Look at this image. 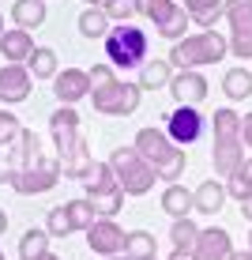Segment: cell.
<instances>
[{
    "label": "cell",
    "instance_id": "1",
    "mask_svg": "<svg viewBox=\"0 0 252 260\" xmlns=\"http://www.w3.org/2000/svg\"><path fill=\"white\" fill-rule=\"evenodd\" d=\"M132 147H136L139 155L158 170V181H169V185L181 181L188 155H185V147H177V143L166 136V128H139Z\"/></svg>",
    "mask_w": 252,
    "mask_h": 260
},
{
    "label": "cell",
    "instance_id": "2",
    "mask_svg": "<svg viewBox=\"0 0 252 260\" xmlns=\"http://www.w3.org/2000/svg\"><path fill=\"white\" fill-rule=\"evenodd\" d=\"M226 53H230V38L222 30H200V34H188V38L173 42L166 60L177 72H200L203 64H219Z\"/></svg>",
    "mask_w": 252,
    "mask_h": 260
},
{
    "label": "cell",
    "instance_id": "3",
    "mask_svg": "<svg viewBox=\"0 0 252 260\" xmlns=\"http://www.w3.org/2000/svg\"><path fill=\"white\" fill-rule=\"evenodd\" d=\"M105 162L113 166V174H117V181H121L124 196H143V192L155 189V181H158V170L151 166L136 147H117Z\"/></svg>",
    "mask_w": 252,
    "mask_h": 260
},
{
    "label": "cell",
    "instance_id": "4",
    "mask_svg": "<svg viewBox=\"0 0 252 260\" xmlns=\"http://www.w3.org/2000/svg\"><path fill=\"white\" fill-rule=\"evenodd\" d=\"M105 60L113 68H143L147 64V30L136 23H117L105 38Z\"/></svg>",
    "mask_w": 252,
    "mask_h": 260
},
{
    "label": "cell",
    "instance_id": "5",
    "mask_svg": "<svg viewBox=\"0 0 252 260\" xmlns=\"http://www.w3.org/2000/svg\"><path fill=\"white\" fill-rule=\"evenodd\" d=\"M139 98H143V87L139 83H124V79H113V83L102 87V91H91L94 110L105 113V117H128V113H136Z\"/></svg>",
    "mask_w": 252,
    "mask_h": 260
},
{
    "label": "cell",
    "instance_id": "6",
    "mask_svg": "<svg viewBox=\"0 0 252 260\" xmlns=\"http://www.w3.org/2000/svg\"><path fill=\"white\" fill-rule=\"evenodd\" d=\"M60 174H64L60 155H42L34 166H26L23 174H15L12 189L19 192V196H42V192H49L53 185L60 181Z\"/></svg>",
    "mask_w": 252,
    "mask_h": 260
},
{
    "label": "cell",
    "instance_id": "7",
    "mask_svg": "<svg viewBox=\"0 0 252 260\" xmlns=\"http://www.w3.org/2000/svg\"><path fill=\"white\" fill-rule=\"evenodd\" d=\"M230 53L237 60H252V0H226Z\"/></svg>",
    "mask_w": 252,
    "mask_h": 260
},
{
    "label": "cell",
    "instance_id": "8",
    "mask_svg": "<svg viewBox=\"0 0 252 260\" xmlns=\"http://www.w3.org/2000/svg\"><path fill=\"white\" fill-rule=\"evenodd\" d=\"M162 121H166V136L177 143V147H188V143H196L207 132V117L196 106H177V110L162 113Z\"/></svg>",
    "mask_w": 252,
    "mask_h": 260
},
{
    "label": "cell",
    "instance_id": "9",
    "mask_svg": "<svg viewBox=\"0 0 252 260\" xmlns=\"http://www.w3.org/2000/svg\"><path fill=\"white\" fill-rule=\"evenodd\" d=\"M49 136H53V147H57L60 158H68L71 151L79 147V113L76 106H57V110L49 113Z\"/></svg>",
    "mask_w": 252,
    "mask_h": 260
},
{
    "label": "cell",
    "instance_id": "10",
    "mask_svg": "<svg viewBox=\"0 0 252 260\" xmlns=\"http://www.w3.org/2000/svg\"><path fill=\"white\" fill-rule=\"evenodd\" d=\"M124 241H128V234H124L113 219H98L94 226L87 230V245H91V253H98V256H121Z\"/></svg>",
    "mask_w": 252,
    "mask_h": 260
},
{
    "label": "cell",
    "instance_id": "11",
    "mask_svg": "<svg viewBox=\"0 0 252 260\" xmlns=\"http://www.w3.org/2000/svg\"><path fill=\"white\" fill-rule=\"evenodd\" d=\"M53 94L60 106H76L79 98H91V72L87 68H64L53 79Z\"/></svg>",
    "mask_w": 252,
    "mask_h": 260
},
{
    "label": "cell",
    "instance_id": "12",
    "mask_svg": "<svg viewBox=\"0 0 252 260\" xmlns=\"http://www.w3.org/2000/svg\"><path fill=\"white\" fill-rule=\"evenodd\" d=\"M211 166H214V177L219 181H230L241 166H245V140H214L211 147Z\"/></svg>",
    "mask_w": 252,
    "mask_h": 260
},
{
    "label": "cell",
    "instance_id": "13",
    "mask_svg": "<svg viewBox=\"0 0 252 260\" xmlns=\"http://www.w3.org/2000/svg\"><path fill=\"white\" fill-rule=\"evenodd\" d=\"M30 87H34V76L26 72V64H0V102L4 106L26 102Z\"/></svg>",
    "mask_w": 252,
    "mask_h": 260
},
{
    "label": "cell",
    "instance_id": "14",
    "mask_svg": "<svg viewBox=\"0 0 252 260\" xmlns=\"http://www.w3.org/2000/svg\"><path fill=\"white\" fill-rule=\"evenodd\" d=\"M233 238H230V230H222V226H207L200 230V241H196V249H192V256L196 260H233Z\"/></svg>",
    "mask_w": 252,
    "mask_h": 260
},
{
    "label": "cell",
    "instance_id": "15",
    "mask_svg": "<svg viewBox=\"0 0 252 260\" xmlns=\"http://www.w3.org/2000/svg\"><path fill=\"white\" fill-rule=\"evenodd\" d=\"M207 76L203 72H177L173 79H169V94H173L177 106H200L207 98Z\"/></svg>",
    "mask_w": 252,
    "mask_h": 260
},
{
    "label": "cell",
    "instance_id": "16",
    "mask_svg": "<svg viewBox=\"0 0 252 260\" xmlns=\"http://www.w3.org/2000/svg\"><path fill=\"white\" fill-rule=\"evenodd\" d=\"M38 49L34 46V34L30 30H4V38H0V57L8 60V64H26L30 60V53Z\"/></svg>",
    "mask_w": 252,
    "mask_h": 260
},
{
    "label": "cell",
    "instance_id": "17",
    "mask_svg": "<svg viewBox=\"0 0 252 260\" xmlns=\"http://www.w3.org/2000/svg\"><path fill=\"white\" fill-rule=\"evenodd\" d=\"M158 204H162V211H166L169 219H192V211H196V192H188L185 185H166Z\"/></svg>",
    "mask_w": 252,
    "mask_h": 260
},
{
    "label": "cell",
    "instance_id": "18",
    "mask_svg": "<svg viewBox=\"0 0 252 260\" xmlns=\"http://www.w3.org/2000/svg\"><path fill=\"white\" fill-rule=\"evenodd\" d=\"M226 200H230L226 181H219V177H207V181H200V189H196V211L200 215H219Z\"/></svg>",
    "mask_w": 252,
    "mask_h": 260
},
{
    "label": "cell",
    "instance_id": "19",
    "mask_svg": "<svg viewBox=\"0 0 252 260\" xmlns=\"http://www.w3.org/2000/svg\"><path fill=\"white\" fill-rule=\"evenodd\" d=\"M185 8L200 30H214V23L226 19V0H185Z\"/></svg>",
    "mask_w": 252,
    "mask_h": 260
},
{
    "label": "cell",
    "instance_id": "20",
    "mask_svg": "<svg viewBox=\"0 0 252 260\" xmlns=\"http://www.w3.org/2000/svg\"><path fill=\"white\" fill-rule=\"evenodd\" d=\"M60 166H64V177H68V181H87V177H91V170H94L91 143H87V140H79V147L71 151L68 158H60Z\"/></svg>",
    "mask_w": 252,
    "mask_h": 260
},
{
    "label": "cell",
    "instance_id": "21",
    "mask_svg": "<svg viewBox=\"0 0 252 260\" xmlns=\"http://www.w3.org/2000/svg\"><path fill=\"white\" fill-rule=\"evenodd\" d=\"M12 23L19 30H38L46 23V0H15L12 4Z\"/></svg>",
    "mask_w": 252,
    "mask_h": 260
},
{
    "label": "cell",
    "instance_id": "22",
    "mask_svg": "<svg viewBox=\"0 0 252 260\" xmlns=\"http://www.w3.org/2000/svg\"><path fill=\"white\" fill-rule=\"evenodd\" d=\"M113 19H110V15H105V8H83V12H79V34H83V38H110V30H113V26H110Z\"/></svg>",
    "mask_w": 252,
    "mask_h": 260
},
{
    "label": "cell",
    "instance_id": "23",
    "mask_svg": "<svg viewBox=\"0 0 252 260\" xmlns=\"http://www.w3.org/2000/svg\"><path fill=\"white\" fill-rule=\"evenodd\" d=\"M8 151H12V158H15V166H19V174H23L26 166H34L42 155H46V151H42V140L34 136L30 128H23V132H19V143H15V147H8Z\"/></svg>",
    "mask_w": 252,
    "mask_h": 260
},
{
    "label": "cell",
    "instance_id": "24",
    "mask_svg": "<svg viewBox=\"0 0 252 260\" xmlns=\"http://www.w3.org/2000/svg\"><path fill=\"white\" fill-rule=\"evenodd\" d=\"M222 91H226L230 102H245L252 94V68H230L222 76Z\"/></svg>",
    "mask_w": 252,
    "mask_h": 260
},
{
    "label": "cell",
    "instance_id": "25",
    "mask_svg": "<svg viewBox=\"0 0 252 260\" xmlns=\"http://www.w3.org/2000/svg\"><path fill=\"white\" fill-rule=\"evenodd\" d=\"M169 79H173V64H169V60H147V64L139 68V87L143 91L169 87Z\"/></svg>",
    "mask_w": 252,
    "mask_h": 260
},
{
    "label": "cell",
    "instance_id": "26",
    "mask_svg": "<svg viewBox=\"0 0 252 260\" xmlns=\"http://www.w3.org/2000/svg\"><path fill=\"white\" fill-rule=\"evenodd\" d=\"M207 121H211L214 140H237V136H241V113L230 110V106L214 110V117H207Z\"/></svg>",
    "mask_w": 252,
    "mask_h": 260
},
{
    "label": "cell",
    "instance_id": "27",
    "mask_svg": "<svg viewBox=\"0 0 252 260\" xmlns=\"http://www.w3.org/2000/svg\"><path fill=\"white\" fill-rule=\"evenodd\" d=\"M26 72H30L34 79H57V53H53L49 46H38L30 53V60H26Z\"/></svg>",
    "mask_w": 252,
    "mask_h": 260
},
{
    "label": "cell",
    "instance_id": "28",
    "mask_svg": "<svg viewBox=\"0 0 252 260\" xmlns=\"http://www.w3.org/2000/svg\"><path fill=\"white\" fill-rule=\"evenodd\" d=\"M155 234L151 230H128V241H124V256L128 260H151V256H158L155 253Z\"/></svg>",
    "mask_w": 252,
    "mask_h": 260
},
{
    "label": "cell",
    "instance_id": "29",
    "mask_svg": "<svg viewBox=\"0 0 252 260\" xmlns=\"http://www.w3.org/2000/svg\"><path fill=\"white\" fill-rule=\"evenodd\" d=\"M87 200L94 204V211L102 215V219H113V215L124 208V189H121V185H110V189H102V192L87 196Z\"/></svg>",
    "mask_w": 252,
    "mask_h": 260
},
{
    "label": "cell",
    "instance_id": "30",
    "mask_svg": "<svg viewBox=\"0 0 252 260\" xmlns=\"http://www.w3.org/2000/svg\"><path fill=\"white\" fill-rule=\"evenodd\" d=\"M64 208H68V219H71V230H83V234H87V230H91V226H94V222H98V219H102V215H98V211H94V204H91V200H87V196H83V200H68V204H64Z\"/></svg>",
    "mask_w": 252,
    "mask_h": 260
},
{
    "label": "cell",
    "instance_id": "31",
    "mask_svg": "<svg viewBox=\"0 0 252 260\" xmlns=\"http://www.w3.org/2000/svg\"><path fill=\"white\" fill-rule=\"evenodd\" d=\"M169 241H173V249H181V253H192L196 241H200V226H196L192 219H173V226H169Z\"/></svg>",
    "mask_w": 252,
    "mask_h": 260
},
{
    "label": "cell",
    "instance_id": "32",
    "mask_svg": "<svg viewBox=\"0 0 252 260\" xmlns=\"http://www.w3.org/2000/svg\"><path fill=\"white\" fill-rule=\"evenodd\" d=\"M49 253V230H26V234L19 238V256L23 260H38V256H46Z\"/></svg>",
    "mask_w": 252,
    "mask_h": 260
},
{
    "label": "cell",
    "instance_id": "33",
    "mask_svg": "<svg viewBox=\"0 0 252 260\" xmlns=\"http://www.w3.org/2000/svg\"><path fill=\"white\" fill-rule=\"evenodd\" d=\"M188 26H192V15H188V8L181 4V8H177V12L169 15V19L162 23V26H155V30L162 34V38H169V42H181V38H188V34H185Z\"/></svg>",
    "mask_w": 252,
    "mask_h": 260
},
{
    "label": "cell",
    "instance_id": "34",
    "mask_svg": "<svg viewBox=\"0 0 252 260\" xmlns=\"http://www.w3.org/2000/svg\"><path fill=\"white\" fill-rule=\"evenodd\" d=\"M136 8H139V15H147L155 26H162L181 4H177V0H136Z\"/></svg>",
    "mask_w": 252,
    "mask_h": 260
},
{
    "label": "cell",
    "instance_id": "35",
    "mask_svg": "<svg viewBox=\"0 0 252 260\" xmlns=\"http://www.w3.org/2000/svg\"><path fill=\"white\" fill-rule=\"evenodd\" d=\"M226 192H230L237 204H245L248 196H252V158H245V166H241L237 174L226 181Z\"/></svg>",
    "mask_w": 252,
    "mask_h": 260
},
{
    "label": "cell",
    "instance_id": "36",
    "mask_svg": "<svg viewBox=\"0 0 252 260\" xmlns=\"http://www.w3.org/2000/svg\"><path fill=\"white\" fill-rule=\"evenodd\" d=\"M110 185H121V181H117V174H113V166H110V162H94V170H91V177H87V181H83V189H87V196H94V192L110 189Z\"/></svg>",
    "mask_w": 252,
    "mask_h": 260
},
{
    "label": "cell",
    "instance_id": "37",
    "mask_svg": "<svg viewBox=\"0 0 252 260\" xmlns=\"http://www.w3.org/2000/svg\"><path fill=\"white\" fill-rule=\"evenodd\" d=\"M46 230H49V238H68V234H71V219H68V208H64V204L49 208V215H46Z\"/></svg>",
    "mask_w": 252,
    "mask_h": 260
},
{
    "label": "cell",
    "instance_id": "38",
    "mask_svg": "<svg viewBox=\"0 0 252 260\" xmlns=\"http://www.w3.org/2000/svg\"><path fill=\"white\" fill-rule=\"evenodd\" d=\"M19 132H23L19 117L8 113V110H0V147H15V143H19Z\"/></svg>",
    "mask_w": 252,
    "mask_h": 260
},
{
    "label": "cell",
    "instance_id": "39",
    "mask_svg": "<svg viewBox=\"0 0 252 260\" xmlns=\"http://www.w3.org/2000/svg\"><path fill=\"white\" fill-rule=\"evenodd\" d=\"M105 15H110L113 23H132V15H139L136 0H110L105 4Z\"/></svg>",
    "mask_w": 252,
    "mask_h": 260
},
{
    "label": "cell",
    "instance_id": "40",
    "mask_svg": "<svg viewBox=\"0 0 252 260\" xmlns=\"http://www.w3.org/2000/svg\"><path fill=\"white\" fill-rule=\"evenodd\" d=\"M91 72V91H102V87H110L113 83V64H94V68H87Z\"/></svg>",
    "mask_w": 252,
    "mask_h": 260
},
{
    "label": "cell",
    "instance_id": "41",
    "mask_svg": "<svg viewBox=\"0 0 252 260\" xmlns=\"http://www.w3.org/2000/svg\"><path fill=\"white\" fill-rule=\"evenodd\" d=\"M15 174H19V166H15V158H12V151H0V185H12L15 181Z\"/></svg>",
    "mask_w": 252,
    "mask_h": 260
},
{
    "label": "cell",
    "instance_id": "42",
    "mask_svg": "<svg viewBox=\"0 0 252 260\" xmlns=\"http://www.w3.org/2000/svg\"><path fill=\"white\" fill-rule=\"evenodd\" d=\"M241 140H245V147L252 151V113H245V117H241Z\"/></svg>",
    "mask_w": 252,
    "mask_h": 260
},
{
    "label": "cell",
    "instance_id": "43",
    "mask_svg": "<svg viewBox=\"0 0 252 260\" xmlns=\"http://www.w3.org/2000/svg\"><path fill=\"white\" fill-rule=\"evenodd\" d=\"M169 260H196L192 253H181V249H173V253H169Z\"/></svg>",
    "mask_w": 252,
    "mask_h": 260
},
{
    "label": "cell",
    "instance_id": "44",
    "mask_svg": "<svg viewBox=\"0 0 252 260\" xmlns=\"http://www.w3.org/2000/svg\"><path fill=\"white\" fill-rule=\"evenodd\" d=\"M241 215H245V219L252 222V196H248V200H245V204H241Z\"/></svg>",
    "mask_w": 252,
    "mask_h": 260
},
{
    "label": "cell",
    "instance_id": "45",
    "mask_svg": "<svg viewBox=\"0 0 252 260\" xmlns=\"http://www.w3.org/2000/svg\"><path fill=\"white\" fill-rule=\"evenodd\" d=\"M233 260H252V249H241V253H233Z\"/></svg>",
    "mask_w": 252,
    "mask_h": 260
},
{
    "label": "cell",
    "instance_id": "46",
    "mask_svg": "<svg viewBox=\"0 0 252 260\" xmlns=\"http://www.w3.org/2000/svg\"><path fill=\"white\" fill-rule=\"evenodd\" d=\"M4 230H8V211L0 208V234H4Z\"/></svg>",
    "mask_w": 252,
    "mask_h": 260
},
{
    "label": "cell",
    "instance_id": "47",
    "mask_svg": "<svg viewBox=\"0 0 252 260\" xmlns=\"http://www.w3.org/2000/svg\"><path fill=\"white\" fill-rule=\"evenodd\" d=\"M110 0H87V8H105Z\"/></svg>",
    "mask_w": 252,
    "mask_h": 260
},
{
    "label": "cell",
    "instance_id": "48",
    "mask_svg": "<svg viewBox=\"0 0 252 260\" xmlns=\"http://www.w3.org/2000/svg\"><path fill=\"white\" fill-rule=\"evenodd\" d=\"M38 260H60V256L57 253H46V256H38Z\"/></svg>",
    "mask_w": 252,
    "mask_h": 260
},
{
    "label": "cell",
    "instance_id": "49",
    "mask_svg": "<svg viewBox=\"0 0 252 260\" xmlns=\"http://www.w3.org/2000/svg\"><path fill=\"white\" fill-rule=\"evenodd\" d=\"M102 260H128V256H124V253H121V256H102Z\"/></svg>",
    "mask_w": 252,
    "mask_h": 260
},
{
    "label": "cell",
    "instance_id": "50",
    "mask_svg": "<svg viewBox=\"0 0 252 260\" xmlns=\"http://www.w3.org/2000/svg\"><path fill=\"white\" fill-rule=\"evenodd\" d=\"M0 38H4V15H0Z\"/></svg>",
    "mask_w": 252,
    "mask_h": 260
},
{
    "label": "cell",
    "instance_id": "51",
    "mask_svg": "<svg viewBox=\"0 0 252 260\" xmlns=\"http://www.w3.org/2000/svg\"><path fill=\"white\" fill-rule=\"evenodd\" d=\"M248 249H252V234H248Z\"/></svg>",
    "mask_w": 252,
    "mask_h": 260
},
{
    "label": "cell",
    "instance_id": "52",
    "mask_svg": "<svg viewBox=\"0 0 252 260\" xmlns=\"http://www.w3.org/2000/svg\"><path fill=\"white\" fill-rule=\"evenodd\" d=\"M0 260H4V253H0Z\"/></svg>",
    "mask_w": 252,
    "mask_h": 260
},
{
    "label": "cell",
    "instance_id": "53",
    "mask_svg": "<svg viewBox=\"0 0 252 260\" xmlns=\"http://www.w3.org/2000/svg\"><path fill=\"white\" fill-rule=\"evenodd\" d=\"M151 260H158V256H151Z\"/></svg>",
    "mask_w": 252,
    "mask_h": 260
}]
</instances>
